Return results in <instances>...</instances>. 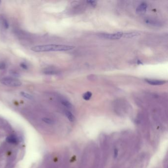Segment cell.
<instances>
[{
    "label": "cell",
    "instance_id": "6da1fadb",
    "mask_svg": "<svg viewBox=\"0 0 168 168\" xmlns=\"http://www.w3.org/2000/svg\"><path fill=\"white\" fill-rule=\"evenodd\" d=\"M75 48L73 46L59 44H47L37 45L31 48V50L36 52L49 51H62L70 50Z\"/></svg>",
    "mask_w": 168,
    "mask_h": 168
},
{
    "label": "cell",
    "instance_id": "3957f363",
    "mask_svg": "<svg viewBox=\"0 0 168 168\" xmlns=\"http://www.w3.org/2000/svg\"><path fill=\"white\" fill-rule=\"evenodd\" d=\"M123 34L122 32H118L113 34H102L101 37L109 39H118L122 37Z\"/></svg>",
    "mask_w": 168,
    "mask_h": 168
},
{
    "label": "cell",
    "instance_id": "5b68a950",
    "mask_svg": "<svg viewBox=\"0 0 168 168\" xmlns=\"http://www.w3.org/2000/svg\"><path fill=\"white\" fill-rule=\"evenodd\" d=\"M145 81L147 83L152 85H161L164 84L166 82V81H165L149 80V79H147V80H145Z\"/></svg>",
    "mask_w": 168,
    "mask_h": 168
},
{
    "label": "cell",
    "instance_id": "9a60e30c",
    "mask_svg": "<svg viewBox=\"0 0 168 168\" xmlns=\"http://www.w3.org/2000/svg\"><path fill=\"white\" fill-rule=\"evenodd\" d=\"M87 2L88 3V4H89L90 5H91L92 6L94 7L96 6L97 5V3L96 1H87Z\"/></svg>",
    "mask_w": 168,
    "mask_h": 168
},
{
    "label": "cell",
    "instance_id": "7a4b0ae2",
    "mask_svg": "<svg viewBox=\"0 0 168 168\" xmlns=\"http://www.w3.org/2000/svg\"><path fill=\"white\" fill-rule=\"evenodd\" d=\"M0 82L2 84L11 87H18L22 85V82L16 78L12 77H4L0 78Z\"/></svg>",
    "mask_w": 168,
    "mask_h": 168
},
{
    "label": "cell",
    "instance_id": "8992f818",
    "mask_svg": "<svg viewBox=\"0 0 168 168\" xmlns=\"http://www.w3.org/2000/svg\"><path fill=\"white\" fill-rule=\"evenodd\" d=\"M140 35V33L137 32H129V33H123L122 37H124L125 38H130L136 37L137 36H139Z\"/></svg>",
    "mask_w": 168,
    "mask_h": 168
},
{
    "label": "cell",
    "instance_id": "8fae6325",
    "mask_svg": "<svg viewBox=\"0 0 168 168\" xmlns=\"http://www.w3.org/2000/svg\"><path fill=\"white\" fill-rule=\"evenodd\" d=\"M20 94L24 98H25L26 99H29V100H32L33 99V97L30 95V94H29L28 93H27L26 92H20Z\"/></svg>",
    "mask_w": 168,
    "mask_h": 168
},
{
    "label": "cell",
    "instance_id": "ba28073f",
    "mask_svg": "<svg viewBox=\"0 0 168 168\" xmlns=\"http://www.w3.org/2000/svg\"><path fill=\"white\" fill-rule=\"evenodd\" d=\"M65 114L69 121H70L71 122H73L74 121L75 117L70 111H65Z\"/></svg>",
    "mask_w": 168,
    "mask_h": 168
},
{
    "label": "cell",
    "instance_id": "e0dca14e",
    "mask_svg": "<svg viewBox=\"0 0 168 168\" xmlns=\"http://www.w3.org/2000/svg\"><path fill=\"white\" fill-rule=\"evenodd\" d=\"M20 67L24 69V70H27L28 68L27 65L25 63H21L20 64Z\"/></svg>",
    "mask_w": 168,
    "mask_h": 168
},
{
    "label": "cell",
    "instance_id": "52a82bcc",
    "mask_svg": "<svg viewBox=\"0 0 168 168\" xmlns=\"http://www.w3.org/2000/svg\"><path fill=\"white\" fill-rule=\"evenodd\" d=\"M6 141L9 143L15 144L17 143V139L15 136H11L6 138Z\"/></svg>",
    "mask_w": 168,
    "mask_h": 168
},
{
    "label": "cell",
    "instance_id": "9c48e42d",
    "mask_svg": "<svg viewBox=\"0 0 168 168\" xmlns=\"http://www.w3.org/2000/svg\"><path fill=\"white\" fill-rule=\"evenodd\" d=\"M92 94L91 92L90 91H88V92H86V93H85L83 95V99L85 100H86V101H88V100H89L91 97H92Z\"/></svg>",
    "mask_w": 168,
    "mask_h": 168
},
{
    "label": "cell",
    "instance_id": "ac0fdd59",
    "mask_svg": "<svg viewBox=\"0 0 168 168\" xmlns=\"http://www.w3.org/2000/svg\"><path fill=\"white\" fill-rule=\"evenodd\" d=\"M118 150L115 149H114V158H116L117 156H118Z\"/></svg>",
    "mask_w": 168,
    "mask_h": 168
},
{
    "label": "cell",
    "instance_id": "4fadbf2b",
    "mask_svg": "<svg viewBox=\"0 0 168 168\" xmlns=\"http://www.w3.org/2000/svg\"><path fill=\"white\" fill-rule=\"evenodd\" d=\"M44 73L46 75H54L56 74L57 72L53 70H50V69H46L44 71Z\"/></svg>",
    "mask_w": 168,
    "mask_h": 168
},
{
    "label": "cell",
    "instance_id": "277c9868",
    "mask_svg": "<svg viewBox=\"0 0 168 168\" xmlns=\"http://www.w3.org/2000/svg\"><path fill=\"white\" fill-rule=\"evenodd\" d=\"M147 8V4L144 2L142 3L137 7L136 12L137 13L139 14H143L146 12Z\"/></svg>",
    "mask_w": 168,
    "mask_h": 168
},
{
    "label": "cell",
    "instance_id": "2e32d148",
    "mask_svg": "<svg viewBox=\"0 0 168 168\" xmlns=\"http://www.w3.org/2000/svg\"><path fill=\"white\" fill-rule=\"evenodd\" d=\"M6 68V63L4 62L0 63V70H4Z\"/></svg>",
    "mask_w": 168,
    "mask_h": 168
},
{
    "label": "cell",
    "instance_id": "30bf717a",
    "mask_svg": "<svg viewBox=\"0 0 168 168\" xmlns=\"http://www.w3.org/2000/svg\"><path fill=\"white\" fill-rule=\"evenodd\" d=\"M42 120L44 122H45V123L49 124V125L53 124L54 123V121L53 120L51 119L50 118H47V117H43L42 118Z\"/></svg>",
    "mask_w": 168,
    "mask_h": 168
},
{
    "label": "cell",
    "instance_id": "7c38bea8",
    "mask_svg": "<svg viewBox=\"0 0 168 168\" xmlns=\"http://www.w3.org/2000/svg\"><path fill=\"white\" fill-rule=\"evenodd\" d=\"M61 103L63 104V105H64L67 108H71L72 107V105L71 104V103L67 100H62L61 101Z\"/></svg>",
    "mask_w": 168,
    "mask_h": 168
},
{
    "label": "cell",
    "instance_id": "5bb4252c",
    "mask_svg": "<svg viewBox=\"0 0 168 168\" xmlns=\"http://www.w3.org/2000/svg\"><path fill=\"white\" fill-rule=\"evenodd\" d=\"M3 20H2V24L3 25V26L6 29H8V27H9V24L7 22V21L6 20V19H2Z\"/></svg>",
    "mask_w": 168,
    "mask_h": 168
}]
</instances>
